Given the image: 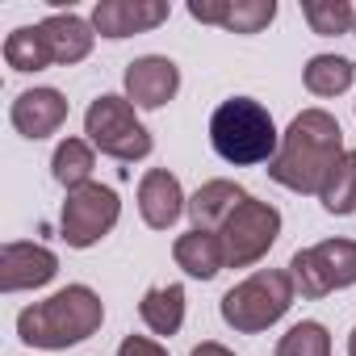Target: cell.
Returning a JSON list of instances; mask_svg holds the SVG:
<instances>
[{
    "instance_id": "6da1fadb",
    "label": "cell",
    "mask_w": 356,
    "mask_h": 356,
    "mask_svg": "<svg viewBox=\"0 0 356 356\" xmlns=\"http://www.w3.org/2000/svg\"><path fill=\"white\" fill-rule=\"evenodd\" d=\"M343 159V130L327 109H302L281 134L277 155L268 159V176L293 193H323L331 168Z\"/></svg>"
},
{
    "instance_id": "7a4b0ae2",
    "label": "cell",
    "mask_w": 356,
    "mask_h": 356,
    "mask_svg": "<svg viewBox=\"0 0 356 356\" xmlns=\"http://www.w3.org/2000/svg\"><path fill=\"white\" fill-rule=\"evenodd\" d=\"M105 323V302L88 289V285H67L59 293H51L47 302H34L17 314V335L30 348H72L88 335H97Z\"/></svg>"
},
{
    "instance_id": "3957f363",
    "label": "cell",
    "mask_w": 356,
    "mask_h": 356,
    "mask_svg": "<svg viewBox=\"0 0 356 356\" xmlns=\"http://www.w3.org/2000/svg\"><path fill=\"white\" fill-rule=\"evenodd\" d=\"M210 143L214 151L235 163V168H252V163H268L281 147V134H277V122L273 113L252 101V97H231L214 109L210 118Z\"/></svg>"
},
{
    "instance_id": "277c9868",
    "label": "cell",
    "mask_w": 356,
    "mask_h": 356,
    "mask_svg": "<svg viewBox=\"0 0 356 356\" xmlns=\"http://www.w3.org/2000/svg\"><path fill=\"white\" fill-rule=\"evenodd\" d=\"M293 293H298V285L289 273L264 268V273H252L248 281H239L235 289H227L218 310H222V323L235 327L239 335H260L289 314Z\"/></svg>"
},
{
    "instance_id": "5b68a950",
    "label": "cell",
    "mask_w": 356,
    "mask_h": 356,
    "mask_svg": "<svg viewBox=\"0 0 356 356\" xmlns=\"http://www.w3.org/2000/svg\"><path fill=\"white\" fill-rule=\"evenodd\" d=\"M84 134L88 143L109 155V159H122V163H134V159H147L151 155V130L138 122L134 105L126 97H97L84 113Z\"/></svg>"
},
{
    "instance_id": "8992f818",
    "label": "cell",
    "mask_w": 356,
    "mask_h": 356,
    "mask_svg": "<svg viewBox=\"0 0 356 356\" xmlns=\"http://www.w3.org/2000/svg\"><path fill=\"white\" fill-rule=\"evenodd\" d=\"M289 277L302 298H327L335 289L356 285V239H323L314 248L293 252Z\"/></svg>"
},
{
    "instance_id": "52a82bcc",
    "label": "cell",
    "mask_w": 356,
    "mask_h": 356,
    "mask_svg": "<svg viewBox=\"0 0 356 356\" xmlns=\"http://www.w3.org/2000/svg\"><path fill=\"white\" fill-rule=\"evenodd\" d=\"M118 218H122L118 193H113L109 185L88 181V185H80V189L67 193L59 231H63L67 248H92V243H101V239L118 227Z\"/></svg>"
},
{
    "instance_id": "ba28073f",
    "label": "cell",
    "mask_w": 356,
    "mask_h": 356,
    "mask_svg": "<svg viewBox=\"0 0 356 356\" xmlns=\"http://www.w3.org/2000/svg\"><path fill=\"white\" fill-rule=\"evenodd\" d=\"M277 235H281V214H277V206L248 197V202L222 222V231H218L222 252H227V268H248V264H256L260 256H268V248L277 243Z\"/></svg>"
},
{
    "instance_id": "9c48e42d",
    "label": "cell",
    "mask_w": 356,
    "mask_h": 356,
    "mask_svg": "<svg viewBox=\"0 0 356 356\" xmlns=\"http://www.w3.org/2000/svg\"><path fill=\"white\" fill-rule=\"evenodd\" d=\"M181 88V67L163 55H143L126 63V101L134 109H159Z\"/></svg>"
},
{
    "instance_id": "30bf717a",
    "label": "cell",
    "mask_w": 356,
    "mask_h": 356,
    "mask_svg": "<svg viewBox=\"0 0 356 356\" xmlns=\"http://www.w3.org/2000/svg\"><path fill=\"white\" fill-rule=\"evenodd\" d=\"M168 22V5L163 0H101L92 9V30L101 38H130V34H147L155 26Z\"/></svg>"
},
{
    "instance_id": "8fae6325",
    "label": "cell",
    "mask_w": 356,
    "mask_h": 356,
    "mask_svg": "<svg viewBox=\"0 0 356 356\" xmlns=\"http://www.w3.org/2000/svg\"><path fill=\"white\" fill-rule=\"evenodd\" d=\"M59 260L51 248L38 243H5L0 252V289L5 293H22V289H42L47 281H55Z\"/></svg>"
},
{
    "instance_id": "7c38bea8",
    "label": "cell",
    "mask_w": 356,
    "mask_h": 356,
    "mask_svg": "<svg viewBox=\"0 0 356 356\" xmlns=\"http://www.w3.org/2000/svg\"><path fill=\"white\" fill-rule=\"evenodd\" d=\"M189 17L206 26H222L231 34H260L277 17V0H193Z\"/></svg>"
},
{
    "instance_id": "4fadbf2b",
    "label": "cell",
    "mask_w": 356,
    "mask_h": 356,
    "mask_svg": "<svg viewBox=\"0 0 356 356\" xmlns=\"http://www.w3.org/2000/svg\"><path fill=\"white\" fill-rule=\"evenodd\" d=\"M185 210H189V202L181 193V181L168 168H151L138 181V214L151 231H168Z\"/></svg>"
},
{
    "instance_id": "5bb4252c",
    "label": "cell",
    "mask_w": 356,
    "mask_h": 356,
    "mask_svg": "<svg viewBox=\"0 0 356 356\" xmlns=\"http://www.w3.org/2000/svg\"><path fill=\"white\" fill-rule=\"evenodd\" d=\"M9 118H13V130L17 134H26V138L38 143V138L55 134L67 122V101H63L59 88H30V92H22L13 101Z\"/></svg>"
},
{
    "instance_id": "9a60e30c",
    "label": "cell",
    "mask_w": 356,
    "mask_h": 356,
    "mask_svg": "<svg viewBox=\"0 0 356 356\" xmlns=\"http://www.w3.org/2000/svg\"><path fill=\"white\" fill-rule=\"evenodd\" d=\"M38 30H42V38H47L51 63H59V67H72V63L88 59L92 38H97L92 22H84V17H76V13H51Z\"/></svg>"
},
{
    "instance_id": "2e32d148",
    "label": "cell",
    "mask_w": 356,
    "mask_h": 356,
    "mask_svg": "<svg viewBox=\"0 0 356 356\" xmlns=\"http://www.w3.org/2000/svg\"><path fill=\"white\" fill-rule=\"evenodd\" d=\"M172 260H176V268H185L197 281H214L227 268V252H222V239L214 231H189V235H181V239L172 243Z\"/></svg>"
},
{
    "instance_id": "e0dca14e",
    "label": "cell",
    "mask_w": 356,
    "mask_h": 356,
    "mask_svg": "<svg viewBox=\"0 0 356 356\" xmlns=\"http://www.w3.org/2000/svg\"><path fill=\"white\" fill-rule=\"evenodd\" d=\"M248 202V189H239L235 181H210L202 185L193 197H189V218H193V231H222V222Z\"/></svg>"
},
{
    "instance_id": "ac0fdd59",
    "label": "cell",
    "mask_w": 356,
    "mask_h": 356,
    "mask_svg": "<svg viewBox=\"0 0 356 356\" xmlns=\"http://www.w3.org/2000/svg\"><path fill=\"white\" fill-rule=\"evenodd\" d=\"M138 314L143 323L155 331V335H176L185 323V289L181 285H155L143 293L138 302Z\"/></svg>"
},
{
    "instance_id": "d6986e66",
    "label": "cell",
    "mask_w": 356,
    "mask_h": 356,
    "mask_svg": "<svg viewBox=\"0 0 356 356\" xmlns=\"http://www.w3.org/2000/svg\"><path fill=\"white\" fill-rule=\"evenodd\" d=\"M92 168H97V159H92V147L84 138H63L55 147V155H51V176L67 193L92 181Z\"/></svg>"
},
{
    "instance_id": "ffe728a7",
    "label": "cell",
    "mask_w": 356,
    "mask_h": 356,
    "mask_svg": "<svg viewBox=\"0 0 356 356\" xmlns=\"http://www.w3.org/2000/svg\"><path fill=\"white\" fill-rule=\"evenodd\" d=\"M302 80H306V88H310L314 97H339V92L352 88V80H356V63L343 59V55H314V59L306 63Z\"/></svg>"
},
{
    "instance_id": "44dd1931",
    "label": "cell",
    "mask_w": 356,
    "mask_h": 356,
    "mask_svg": "<svg viewBox=\"0 0 356 356\" xmlns=\"http://www.w3.org/2000/svg\"><path fill=\"white\" fill-rule=\"evenodd\" d=\"M318 202H323L327 214H339V218L343 214H356V151H343V159L331 168Z\"/></svg>"
},
{
    "instance_id": "7402d4cb",
    "label": "cell",
    "mask_w": 356,
    "mask_h": 356,
    "mask_svg": "<svg viewBox=\"0 0 356 356\" xmlns=\"http://www.w3.org/2000/svg\"><path fill=\"white\" fill-rule=\"evenodd\" d=\"M5 63L13 72H42L51 67V51H47V38L38 26H22L5 38Z\"/></svg>"
},
{
    "instance_id": "603a6c76",
    "label": "cell",
    "mask_w": 356,
    "mask_h": 356,
    "mask_svg": "<svg viewBox=\"0 0 356 356\" xmlns=\"http://www.w3.org/2000/svg\"><path fill=\"white\" fill-rule=\"evenodd\" d=\"M302 17H306L310 30L323 34V38L348 34V30L356 26V9L348 5V0H306V5H302Z\"/></svg>"
},
{
    "instance_id": "cb8c5ba5",
    "label": "cell",
    "mask_w": 356,
    "mask_h": 356,
    "mask_svg": "<svg viewBox=\"0 0 356 356\" xmlns=\"http://www.w3.org/2000/svg\"><path fill=\"white\" fill-rule=\"evenodd\" d=\"M277 356H331V335L323 323L306 318V323H293L281 343H277Z\"/></svg>"
},
{
    "instance_id": "d4e9b609",
    "label": "cell",
    "mask_w": 356,
    "mask_h": 356,
    "mask_svg": "<svg viewBox=\"0 0 356 356\" xmlns=\"http://www.w3.org/2000/svg\"><path fill=\"white\" fill-rule=\"evenodd\" d=\"M118 356H168V348H159V343L147 339V335H126L122 348H118Z\"/></svg>"
},
{
    "instance_id": "484cf974",
    "label": "cell",
    "mask_w": 356,
    "mask_h": 356,
    "mask_svg": "<svg viewBox=\"0 0 356 356\" xmlns=\"http://www.w3.org/2000/svg\"><path fill=\"white\" fill-rule=\"evenodd\" d=\"M189 356H235L231 348H222V343H214V339H206V343H197Z\"/></svg>"
},
{
    "instance_id": "4316f807",
    "label": "cell",
    "mask_w": 356,
    "mask_h": 356,
    "mask_svg": "<svg viewBox=\"0 0 356 356\" xmlns=\"http://www.w3.org/2000/svg\"><path fill=\"white\" fill-rule=\"evenodd\" d=\"M348 356H356V327H352V335H348Z\"/></svg>"
},
{
    "instance_id": "83f0119b",
    "label": "cell",
    "mask_w": 356,
    "mask_h": 356,
    "mask_svg": "<svg viewBox=\"0 0 356 356\" xmlns=\"http://www.w3.org/2000/svg\"><path fill=\"white\" fill-rule=\"evenodd\" d=\"M352 34H356V26H352Z\"/></svg>"
}]
</instances>
